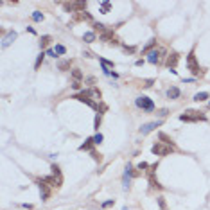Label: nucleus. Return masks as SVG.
I'll list each match as a JSON object with an SVG mask.
<instances>
[{
	"label": "nucleus",
	"mask_w": 210,
	"mask_h": 210,
	"mask_svg": "<svg viewBox=\"0 0 210 210\" xmlns=\"http://www.w3.org/2000/svg\"><path fill=\"white\" fill-rule=\"evenodd\" d=\"M151 151H153V155H156V156H165V155L173 153L174 147H173V146H167L165 142H156V144L151 147Z\"/></svg>",
	"instance_id": "nucleus-1"
},
{
	"label": "nucleus",
	"mask_w": 210,
	"mask_h": 210,
	"mask_svg": "<svg viewBox=\"0 0 210 210\" xmlns=\"http://www.w3.org/2000/svg\"><path fill=\"white\" fill-rule=\"evenodd\" d=\"M180 120H183V122H196V120H205V117L200 115V111H192L191 110V111L180 115Z\"/></svg>",
	"instance_id": "nucleus-2"
},
{
	"label": "nucleus",
	"mask_w": 210,
	"mask_h": 210,
	"mask_svg": "<svg viewBox=\"0 0 210 210\" xmlns=\"http://www.w3.org/2000/svg\"><path fill=\"white\" fill-rule=\"evenodd\" d=\"M187 67L192 70V74H201V68H200V65H198V61H196V54H194V50L187 56Z\"/></svg>",
	"instance_id": "nucleus-3"
},
{
	"label": "nucleus",
	"mask_w": 210,
	"mask_h": 210,
	"mask_svg": "<svg viewBox=\"0 0 210 210\" xmlns=\"http://www.w3.org/2000/svg\"><path fill=\"white\" fill-rule=\"evenodd\" d=\"M135 102H137L138 108H142V110H146V111H153V110H155V102H153L149 97H138Z\"/></svg>",
	"instance_id": "nucleus-4"
},
{
	"label": "nucleus",
	"mask_w": 210,
	"mask_h": 210,
	"mask_svg": "<svg viewBox=\"0 0 210 210\" xmlns=\"http://www.w3.org/2000/svg\"><path fill=\"white\" fill-rule=\"evenodd\" d=\"M178 61H180V54H176V52H173V54L167 58V67L171 68V72H173V74H176V70H174V68H176Z\"/></svg>",
	"instance_id": "nucleus-5"
},
{
	"label": "nucleus",
	"mask_w": 210,
	"mask_h": 210,
	"mask_svg": "<svg viewBox=\"0 0 210 210\" xmlns=\"http://www.w3.org/2000/svg\"><path fill=\"white\" fill-rule=\"evenodd\" d=\"M101 38L104 40V41H108V43H119V40L115 38V34H113V31H104V32H101Z\"/></svg>",
	"instance_id": "nucleus-6"
},
{
	"label": "nucleus",
	"mask_w": 210,
	"mask_h": 210,
	"mask_svg": "<svg viewBox=\"0 0 210 210\" xmlns=\"http://www.w3.org/2000/svg\"><path fill=\"white\" fill-rule=\"evenodd\" d=\"M160 124H162L160 120H158V122H149V124H144V126L140 128V133H142V135H147V133H151L155 128H158Z\"/></svg>",
	"instance_id": "nucleus-7"
},
{
	"label": "nucleus",
	"mask_w": 210,
	"mask_h": 210,
	"mask_svg": "<svg viewBox=\"0 0 210 210\" xmlns=\"http://www.w3.org/2000/svg\"><path fill=\"white\" fill-rule=\"evenodd\" d=\"M14 38H16V32H14V31H9V32L4 36V40H2V47L5 49V47H7V45H9V43H11Z\"/></svg>",
	"instance_id": "nucleus-8"
},
{
	"label": "nucleus",
	"mask_w": 210,
	"mask_h": 210,
	"mask_svg": "<svg viewBox=\"0 0 210 210\" xmlns=\"http://www.w3.org/2000/svg\"><path fill=\"white\" fill-rule=\"evenodd\" d=\"M147 61L153 63V65H155V63H160V52H158V50H151V52L147 54Z\"/></svg>",
	"instance_id": "nucleus-9"
},
{
	"label": "nucleus",
	"mask_w": 210,
	"mask_h": 210,
	"mask_svg": "<svg viewBox=\"0 0 210 210\" xmlns=\"http://www.w3.org/2000/svg\"><path fill=\"white\" fill-rule=\"evenodd\" d=\"M49 187H50V185H47L43 180L40 182V192H41V200H47V198H49Z\"/></svg>",
	"instance_id": "nucleus-10"
},
{
	"label": "nucleus",
	"mask_w": 210,
	"mask_h": 210,
	"mask_svg": "<svg viewBox=\"0 0 210 210\" xmlns=\"http://www.w3.org/2000/svg\"><path fill=\"white\" fill-rule=\"evenodd\" d=\"M167 97H169V99H178V97H180V90H178L176 86H171V88L167 90Z\"/></svg>",
	"instance_id": "nucleus-11"
},
{
	"label": "nucleus",
	"mask_w": 210,
	"mask_h": 210,
	"mask_svg": "<svg viewBox=\"0 0 210 210\" xmlns=\"http://www.w3.org/2000/svg\"><path fill=\"white\" fill-rule=\"evenodd\" d=\"M43 182L50 183V187H59V183H61V180H56L54 176H47V178H43Z\"/></svg>",
	"instance_id": "nucleus-12"
},
{
	"label": "nucleus",
	"mask_w": 210,
	"mask_h": 210,
	"mask_svg": "<svg viewBox=\"0 0 210 210\" xmlns=\"http://www.w3.org/2000/svg\"><path fill=\"white\" fill-rule=\"evenodd\" d=\"M93 144H95V142H93V138H88L84 144H81V146H79V149H81V151H90Z\"/></svg>",
	"instance_id": "nucleus-13"
},
{
	"label": "nucleus",
	"mask_w": 210,
	"mask_h": 210,
	"mask_svg": "<svg viewBox=\"0 0 210 210\" xmlns=\"http://www.w3.org/2000/svg\"><path fill=\"white\" fill-rule=\"evenodd\" d=\"M205 99H209V92H200V93L194 95V101H198V102H201Z\"/></svg>",
	"instance_id": "nucleus-14"
},
{
	"label": "nucleus",
	"mask_w": 210,
	"mask_h": 210,
	"mask_svg": "<svg viewBox=\"0 0 210 210\" xmlns=\"http://www.w3.org/2000/svg\"><path fill=\"white\" fill-rule=\"evenodd\" d=\"M83 40H84L86 43H92V41L95 40V32H84V34H83Z\"/></svg>",
	"instance_id": "nucleus-15"
},
{
	"label": "nucleus",
	"mask_w": 210,
	"mask_h": 210,
	"mask_svg": "<svg viewBox=\"0 0 210 210\" xmlns=\"http://www.w3.org/2000/svg\"><path fill=\"white\" fill-rule=\"evenodd\" d=\"M72 77H74V81H81V79H83L81 70H79V68H74V70H72Z\"/></svg>",
	"instance_id": "nucleus-16"
},
{
	"label": "nucleus",
	"mask_w": 210,
	"mask_h": 210,
	"mask_svg": "<svg viewBox=\"0 0 210 210\" xmlns=\"http://www.w3.org/2000/svg\"><path fill=\"white\" fill-rule=\"evenodd\" d=\"M110 7H111V4H110L108 0H106V2H102V4H101V13H108V11H110Z\"/></svg>",
	"instance_id": "nucleus-17"
},
{
	"label": "nucleus",
	"mask_w": 210,
	"mask_h": 210,
	"mask_svg": "<svg viewBox=\"0 0 210 210\" xmlns=\"http://www.w3.org/2000/svg\"><path fill=\"white\" fill-rule=\"evenodd\" d=\"M155 45H156V40H151V41H149V43H147V45L144 47V50H142V52H147V54H149V50H151V49H153Z\"/></svg>",
	"instance_id": "nucleus-18"
},
{
	"label": "nucleus",
	"mask_w": 210,
	"mask_h": 210,
	"mask_svg": "<svg viewBox=\"0 0 210 210\" xmlns=\"http://www.w3.org/2000/svg\"><path fill=\"white\" fill-rule=\"evenodd\" d=\"M160 138H162V140H165V144H167V146H173V147H174V142H173L165 133H160Z\"/></svg>",
	"instance_id": "nucleus-19"
},
{
	"label": "nucleus",
	"mask_w": 210,
	"mask_h": 210,
	"mask_svg": "<svg viewBox=\"0 0 210 210\" xmlns=\"http://www.w3.org/2000/svg\"><path fill=\"white\" fill-rule=\"evenodd\" d=\"M32 20H34V22H41V20H43V14H41L40 11H34V13H32Z\"/></svg>",
	"instance_id": "nucleus-20"
},
{
	"label": "nucleus",
	"mask_w": 210,
	"mask_h": 210,
	"mask_svg": "<svg viewBox=\"0 0 210 210\" xmlns=\"http://www.w3.org/2000/svg\"><path fill=\"white\" fill-rule=\"evenodd\" d=\"M49 41H50V36H43V38H41V41H40V47H41V49H45V47L49 45Z\"/></svg>",
	"instance_id": "nucleus-21"
},
{
	"label": "nucleus",
	"mask_w": 210,
	"mask_h": 210,
	"mask_svg": "<svg viewBox=\"0 0 210 210\" xmlns=\"http://www.w3.org/2000/svg\"><path fill=\"white\" fill-rule=\"evenodd\" d=\"M54 52H56V54H59V56H63V54L67 52V49H65L63 45H56V49H54Z\"/></svg>",
	"instance_id": "nucleus-22"
},
{
	"label": "nucleus",
	"mask_w": 210,
	"mask_h": 210,
	"mask_svg": "<svg viewBox=\"0 0 210 210\" xmlns=\"http://www.w3.org/2000/svg\"><path fill=\"white\" fill-rule=\"evenodd\" d=\"M43 56H45V54H43V52H41V54H40V56H38V59H36V63H34V68H36V70H38V68H40V65H41V61H43Z\"/></svg>",
	"instance_id": "nucleus-23"
},
{
	"label": "nucleus",
	"mask_w": 210,
	"mask_h": 210,
	"mask_svg": "<svg viewBox=\"0 0 210 210\" xmlns=\"http://www.w3.org/2000/svg\"><path fill=\"white\" fill-rule=\"evenodd\" d=\"M93 29H95V31H101V32H104V31H106V27H104L102 23H93Z\"/></svg>",
	"instance_id": "nucleus-24"
},
{
	"label": "nucleus",
	"mask_w": 210,
	"mask_h": 210,
	"mask_svg": "<svg viewBox=\"0 0 210 210\" xmlns=\"http://www.w3.org/2000/svg\"><path fill=\"white\" fill-rule=\"evenodd\" d=\"M93 142H95V144H101V142H102V135H101V133H97V135L93 137Z\"/></svg>",
	"instance_id": "nucleus-25"
},
{
	"label": "nucleus",
	"mask_w": 210,
	"mask_h": 210,
	"mask_svg": "<svg viewBox=\"0 0 210 210\" xmlns=\"http://www.w3.org/2000/svg\"><path fill=\"white\" fill-rule=\"evenodd\" d=\"M68 67H70L68 61H61V63H59V68H61V70H65V68H68Z\"/></svg>",
	"instance_id": "nucleus-26"
},
{
	"label": "nucleus",
	"mask_w": 210,
	"mask_h": 210,
	"mask_svg": "<svg viewBox=\"0 0 210 210\" xmlns=\"http://www.w3.org/2000/svg\"><path fill=\"white\" fill-rule=\"evenodd\" d=\"M92 156H93V160H95V162H101V160H102V156H101V155H97L95 151H92Z\"/></svg>",
	"instance_id": "nucleus-27"
},
{
	"label": "nucleus",
	"mask_w": 210,
	"mask_h": 210,
	"mask_svg": "<svg viewBox=\"0 0 210 210\" xmlns=\"http://www.w3.org/2000/svg\"><path fill=\"white\" fill-rule=\"evenodd\" d=\"M72 88H74V90H79V88H81V81H74V83H72Z\"/></svg>",
	"instance_id": "nucleus-28"
},
{
	"label": "nucleus",
	"mask_w": 210,
	"mask_h": 210,
	"mask_svg": "<svg viewBox=\"0 0 210 210\" xmlns=\"http://www.w3.org/2000/svg\"><path fill=\"white\" fill-rule=\"evenodd\" d=\"M47 56H50V58H56V52H54L52 49H49V50H47Z\"/></svg>",
	"instance_id": "nucleus-29"
},
{
	"label": "nucleus",
	"mask_w": 210,
	"mask_h": 210,
	"mask_svg": "<svg viewBox=\"0 0 210 210\" xmlns=\"http://www.w3.org/2000/svg\"><path fill=\"white\" fill-rule=\"evenodd\" d=\"M99 124H101V117L97 115V117H95V128H99Z\"/></svg>",
	"instance_id": "nucleus-30"
},
{
	"label": "nucleus",
	"mask_w": 210,
	"mask_h": 210,
	"mask_svg": "<svg viewBox=\"0 0 210 210\" xmlns=\"http://www.w3.org/2000/svg\"><path fill=\"white\" fill-rule=\"evenodd\" d=\"M110 205H113V201H111V200H108V201H104V203H102V207H110Z\"/></svg>",
	"instance_id": "nucleus-31"
},
{
	"label": "nucleus",
	"mask_w": 210,
	"mask_h": 210,
	"mask_svg": "<svg viewBox=\"0 0 210 210\" xmlns=\"http://www.w3.org/2000/svg\"><path fill=\"white\" fill-rule=\"evenodd\" d=\"M158 203H160V207H162V210H164V207H165V203H164V200H162V198L158 200Z\"/></svg>",
	"instance_id": "nucleus-32"
},
{
	"label": "nucleus",
	"mask_w": 210,
	"mask_h": 210,
	"mask_svg": "<svg viewBox=\"0 0 210 210\" xmlns=\"http://www.w3.org/2000/svg\"><path fill=\"white\" fill-rule=\"evenodd\" d=\"M209 106H210V104H209Z\"/></svg>",
	"instance_id": "nucleus-33"
}]
</instances>
